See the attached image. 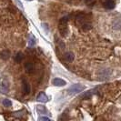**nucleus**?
I'll list each match as a JSON object with an SVG mask.
<instances>
[{"instance_id":"f257e3e1","label":"nucleus","mask_w":121,"mask_h":121,"mask_svg":"<svg viewBox=\"0 0 121 121\" xmlns=\"http://www.w3.org/2000/svg\"><path fill=\"white\" fill-rule=\"evenodd\" d=\"M67 22H68V17H64L60 19L59 22V33L62 36H67L68 35V27H67Z\"/></svg>"},{"instance_id":"f03ea898","label":"nucleus","mask_w":121,"mask_h":121,"mask_svg":"<svg viewBox=\"0 0 121 121\" xmlns=\"http://www.w3.org/2000/svg\"><path fill=\"white\" fill-rule=\"evenodd\" d=\"M85 89V86L82 85V84H75V85L71 86L67 91L70 93V94H78V93H80Z\"/></svg>"},{"instance_id":"7ed1b4c3","label":"nucleus","mask_w":121,"mask_h":121,"mask_svg":"<svg viewBox=\"0 0 121 121\" xmlns=\"http://www.w3.org/2000/svg\"><path fill=\"white\" fill-rule=\"evenodd\" d=\"M110 74H111V72H110L108 68H103L98 72L97 77H98L99 80H105V79L108 78Z\"/></svg>"},{"instance_id":"20e7f679","label":"nucleus","mask_w":121,"mask_h":121,"mask_svg":"<svg viewBox=\"0 0 121 121\" xmlns=\"http://www.w3.org/2000/svg\"><path fill=\"white\" fill-rule=\"evenodd\" d=\"M102 4L107 9H113L115 7L114 0H102Z\"/></svg>"},{"instance_id":"39448f33","label":"nucleus","mask_w":121,"mask_h":121,"mask_svg":"<svg viewBox=\"0 0 121 121\" xmlns=\"http://www.w3.org/2000/svg\"><path fill=\"white\" fill-rule=\"evenodd\" d=\"M53 84H54L56 86H63L67 84V82L62 78H56L53 79Z\"/></svg>"},{"instance_id":"423d86ee","label":"nucleus","mask_w":121,"mask_h":121,"mask_svg":"<svg viewBox=\"0 0 121 121\" xmlns=\"http://www.w3.org/2000/svg\"><path fill=\"white\" fill-rule=\"evenodd\" d=\"M36 100L38 101V102H42V103H46V102H48V97H47V95L45 94V93H39V95L37 96L36 97Z\"/></svg>"},{"instance_id":"0eeeda50","label":"nucleus","mask_w":121,"mask_h":121,"mask_svg":"<svg viewBox=\"0 0 121 121\" xmlns=\"http://www.w3.org/2000/svg\"><path fill=\"white\" fill-rule=\"evenodd\" d=\"M113 28L115 30H119L121 29V17H117L114 19L113 21Z\"/></svg>"},{"instance_id":"6e6552de","label":"nucleus","mask_w":121,"mask_h":121,"mask_svg":"<svg viewBox=\"0 0 121 121\" xmlns=\"http://www.w3.org/2000/svg\"><path fill=\"white\" fill-rule=\"evenodd\" d=\"M75 58V55L73 54V52H67L64 55V59L67 62H72Z\"/></svg>"},{"instance_id":"1a4fd4ad","label":"nucleus","mask_w":121,"mask_h":121,"mask_svg":"<svg viewBox=\"0 0 121 121\" xmlns=\"http://www.w3.org/2000/svg\"><path fill=\"white\" fill-rule=\"evenodd\" d=\"M0 56H1L2 59L7 60V59L10 57V51H9V50H3V51L0 53Z\"/></svg>"},{"instance_id":"9d476101","label":"nucleus","mask_w":121,"mask_h":121,"mask_svg":"<svg viewBox=\"0 0 121 121\" xmlns=\"http://www.w3.org/2000/svg\"><path fill=\"white\" fill-rule=\"evenodd\" d=\"M22 83H23V92H24V94H29L31 89L29 85H28V83L26 80H23Z\"/></svg>"},{"instance_id":"9b49d317","label":"nucleus","mask_w":121,"mask_h":121,"mask_svg":"<svg viewBox=\"0 0 121 121\" xmlns=\"http://www.w3.org/2000/svg\"><path fill=\"white\" fill-rule=\"evenodd\" d=\"M25 69L27 73H32L34 70V65L31 62H27L25 64Z\"/></svg>"},{"instance_id":"f8f14e48","label":"nucleus","mask_w":121,"mask_h":121,"mask_svg":"<svg viewBox=\"0 0 121 121\" xmlns=\"http://www.w3.org/2000/svg\"><path fill=\"white\" fill-rule=\"evenodd\" d=\"M0 92L3 93V94H6L8 92V85L5 83V81L0 85Z\"/></svg>"},{"instance_id":"ddd939ff","label":"nucleus","mask_w":121,"mask_h":121,"mask_svg":"<svg viewBox=\"0 0 121 121\" xmlns=\"http://www.w3.org/2000/svg\"><path fill=\"white\" fill-rule=\"evenodd\" d=\"M97 91V89H93V90H89V91H86V93H84L82 95V97L83 98H89L90 97H92V95Z\"/></svg>"},{"instance_id":"4468645a","label":"nucleus","mask_w":121,"mask_h":121,"mask_svg":"<svg viewBox=\"0 0 121 121\" xmlns=\"http://www.w3.org/2000/svg\"><path fill=\"white\" fill-rule=\"evenodd\" d=\"M81 28H82V30L83 31H89L92 28V25L90 23H87V22H86L84 24L81 26Z\"/></svg>"},{"instance_id":"2eb2a0df","label":"nucleus","mask_w":121,"mask_h":121,"mask_svg":"<svg viewBox=\"0 0 121 121\" xmlns=\"http://www.w3.org/2000/svg\"><path fill=\"white\" fill-rule=\"evenodd\" d=\"M23 58H24V55L22 54L21 52H18L17 54L15 56V61L17 63H20L21 61L23 60Z\"/></svg>"},{"instance_id":"dca6fc26","label":"nucleus","mask_w":121,"mask_h":121,"mask_svg":"<svg viewBox=\"0 0 121 121\" xmlns=\"http://www.w3.org/2000/svg\"><path fill=\"white\" fill-rule=\"evenodd\" d=\"M3 105L6 107V108H9L12 106V102L9 100V99H4L3 100Z\"/></svg>"},{"instance_id":"f3484780","label":"nucleus","mask_w":121,"mask_h":121,"mask_svg":"<svg viewBox=\"0 0 121 121\" xmlns=\"http://www.w3.org/2000/svg\"><path fill=\"white\" fill-rule=\"evenodd\" d=\"M24 115V111L23 110H21V111H17V112H15V113H13V116L14 117H21L22 116Z\"/></svg>"},{"instance_id":"a211bd4d","label":"nucleus","mask_w":121,"mask_h":121,"mask_svg":"<svg viewBox=\"0 0 121 121\" xmlns=\"http://www.w3.org/2000/svg\"><path fill=\"white\" fill-rule=\"evenodd\" d=\"M56 45H57V46H58V47H59V48H65V44H64V42H63V41H61L60 39H58V38H57V39H56Z\"/></svg>"},{"instance_id":"6ab92c4d","label":"nucleus","mask_w":121,"mask_h":121,"mask_svg":"<svg viewBox=\"0 0 121 121\" xmlns=\"http://www.w3.org/2000/svg\"><path fill=\"white\" fill-rule=\"evenodd\" d=\"M37 110L40 113H47V110L45 108V107H43V106H38L37 107Z\"/></svg>"},{"instance_id":"aec40b11","label":"nucleus","mask_w":121,"mask_h":121,"mask_svg":"<svg viewBox=\"0 0 121 121\" xmlns=\"http://www.w3.org/2000/svg\"><path fill=\"white\" fill-rule=\"evenodd\" d=\"M35 45V38L34 37H31L30 41H29V46L32 47V46H34Z\"/></svg>"},{"instance_id":"412c9836","label":"nucleus","mask_w":121,"mask_h":121,"mask_svg":"<svg viewBox=\"0 0 121 121\" xmlns=\"http://www.w3.org/2000/svg\"><path fill=\"white\" fill-rule=\"evenodd\" d=\"M41 120L42 121H52L50 118L47 117H41Z\"/></svg>"},{"instance_id":"4be33fe9","label":"nucleus","mask_w":121,"mask_h":121,"mask_svg":"<svg viewBox=\"0 0 121 121\" xmlns=\"http://www.w3.org/2000/svg\"><path fill=\"white\" fill-rule=\"evenodd\" d=\"M42 26L44 27V29H45V31H46V32H48V26L47 24H42Z\"/></svg>"},{"instance_id":"5701e85b","label":"nucleus","mask_w":121,"mask_h":121,"mask_svg":"<svg viewBox=\"0 0 121 121\" xmlns=\"http://www.w3.org/2000/svg\"><path fill=\"white\" fill-rule=\"evenodd\" d=\"M84 1H85L86 4H88V5L91 4V3H94V2H95V0H84Z\"/></svg>"},{"instance_id":"b1692460","label":"nucleus","mask_w":121,"mask_h":121,"mask_svg":"<svg viewBox=\"0 0 121 121\" xmlns=\"http://www.w3.org/2000/svg\"><path fill=\"white\" fill-rule=\"evenodd\" d=\"M16 2L17 3V4L19 5V6H20V7H21V8H23V6H22V4H21V3H20V2L18 1V0H16Z\"/></svg>"},{"instance_id":"393cba45","label":"nucleus","mask_w":121,"mask_h":121,"mask_svg":"<svg viewBox=\"0 0 121 121\" xmlns=\"http://www.w3.org/2000/svg\"><path fill=\"white\" fill-rule=\"evenodd\" d=\"M28 1H31V0H28Z\"/></svg>"}]
</instances>
